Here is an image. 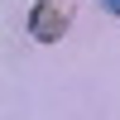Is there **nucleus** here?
Masks as SVG:
<instances>
[{"instance_id":"obj_2","label":"nucleus","mask_w":120,"mask_h":120,"mask_svg":"<svg viewBox=\"0 0 120 120\" xmlns=\"http://www.w3.org/2000/svg\"><path fill=\"white\" fill-rule=\"evenodd\" d=\"M101 5H106V15H115V19H120V0H101Z\"/></svg>"},{"instance_id":"obj_1","label":"nucleus","mask_w":120,"mask_h":120,"mask_svg":"<svg viewBox=\"0 0 120 120\" xmlns=\"http://www.w3.org/2000/svg\"><path fill=\"white\" fill-rule=\"evenodd\" d=\"M72 19H77V0H38L29 15V34L38 43H58L72 29Z\"/></svg>"}]
</instances>
